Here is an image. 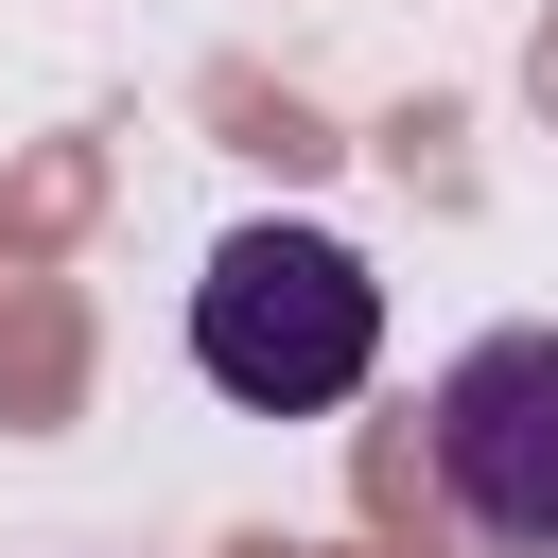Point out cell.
Here are the masks:
<instances>
[{
    "mask_svg": "<svg viewBox=\"0 0 558 558\" xmlns=\"http://www.w3.org/2000/svg\"><path fill=\"white\" fill-rule=\"evenodd\" d=\"M192 366H209V401H244V418H331V401L384 366V279H366L331 227L244 209V227L192 262Z\"/></svg>",
    "mask_w": 558,
    "mask_h": 558,
    "instance_id": "obj_1",
    "label": "cell"
},
{
    "mask_svg": "<svg viewBox=\"0 0 558 558\" xmlns=\"http://www.w3.org/2000/svg\"><path fill=\"white\" fill-rule=\"evenodd\" d=\"M418 453H436V488L488 558H558V314L471 331L418 401Z\"/></svg>",
    "mask_w": 558,
    "mask_h": 558,
    "instance_id": "obj_2",
    "label": "cell"
}]
</instances>
